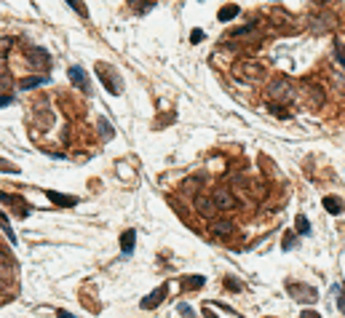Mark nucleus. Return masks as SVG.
<instances>
[{"label": "nucleus", "instance_id": "obj_1", "mask_svg": "<svg viewBox=\"0 0 345 318\" xmlns=\"http://www.w3.org/2000/svg\"><path fill=\"white\" fill-rule=\"evenodd\" d=\"M265 96L270 99V102H292V96H295V89H292L289 78L287 75H278L273 81L268 83V89H265Z\"/></svg>", "mask_w": 345, "mask_h": 318}, {"label": "nucleus", "instance_id": "obj_2", "mask_svg": "<svg viewBox=\"0 0 345 318\" xmlns=\"http://www.w3.org/2000/svg\"><path fill=\"white\" fill-rule=\"evenodd\" d=\"M233 75H238L241 81H262L265 78V64L262 62H254V59H244L233 67Z\"/></svg>", "mask_w": 345, "mask_h": 318}, {"label": "nucleus", "instance_id": "obj_3", "mask_svg": "<svg viewBox=\"0 0 345 318\" xmlns=\"http://www.w3.org/2000/svg\"><path fill=\"white\" fill-rule=\"evenodd\" d=\"M211 201H214V206L220 209V211H233L238 206V198L230 193L228 187H217L214 195H211Z\"/></svg>", "mask_w": 345, "mask_h": 318}, {"label": "nucleus", "instance_id": "obj_4", "mask_svg": "<svg viewBox=\"0 0 345 318\" xmlns=\"http://www.w3.org/2000/svg\"><path fill=\"white\" fill-rule=\"evenodd\" d=\"M233 227L236 225L230 220H214V217L209 220V230H211V235H217V238H228L230 233H233Z\"/></svg>", "mask_w": 345, "mask_h": 318}, {"label": "nucleus", "instance_id": "obj_5", "mask_svg": "<svg viewBox=\"0 0 345 318\" xmlns=\"http://www.w3.org/2000/svg\"><path fill=\"white\" fill-rule=\"evenodd\" d=\"M289 289H292V297H295V300H302V302H316L318 300V294H316L313 286H305V283L297 286V283H292Z\"/></svg>", "mask_w": 345, "mask_h": 318}, {"label": "nucleus", "instance_id": "obj_6", "mask_svg": "<svg viewBox=\"0 0 345 318\" xmlns=\"http://www.w3.org/2000/svg\"><path fill=\"white\" fill-rule=\"evenodd\" d=\"M196 211L201 217H206V220H211V217H214V211H217L214 201H211V195H196Z\"/></svg>", "mask_w": 345, "mask_h": 318}, {"label": "nucleus", "instance_id": "obj_7", "mask_svg": "<svg viewBox=\"0 0 345 318\" xmlns=\"http://www.w3.org/2000/svg\"><path fill=\"white\" fill-rule=\"evenodd\" d=\"M166 291H169V286L163 283V286H158L155 291H152V294H148V297H145V300L139 302V305H142L145 310H152V308H158V305H161V302L166 300Z\"/></svg>", "mask_w": 345, "mask_h": 318}, {"label": "nucleus", "instance_id": "obj_8", "mask_svg": "<svg viewBox=\"0 0 345 318\" xmlns=\"http://www.w3.org/2000/svg\"><path fill=\"white\" fill-rule=\"evenodd\" d=\"M46 198H49L51 203H56V206H75L78 203L75 195H62V193H56V190H46Z\"/></svg>", "mask_w": 345, "mask_h": 318}, {"label": "nucleus", "instance_id": "obj_9", "mask_svg": "<svg viewBox=\"0 0 345 318\" xmlns=\"http://www.w3.org/2000/svg\"><path fill=\"white\" fill-rule=\"evenodd\" d=\"M27 62L32 67H46L49 64V54L43 48H27Z\"/></svg>", "mask_w": 345, "mask_h": 318}, {"label": "nucleus", "instance_id": "obj_10", "mask_svg": "<svg viewBox=\"0 0 345 318\" xmlns=\"http://www.w3.org/2000/svg\"><path fill=\"white\" fill-rule=\"evenodd\" d=\"M134 246H137V230H126V233L121 235V251L123 254H131L134 251Z\"/></svg>", "mask_w": 345, "mask_h": 318}, {"label": "nucleus", "instance_id": "obj_11", "mask_svg": "<svg viewBox=\"0 0 345 318\" xmlns=\"http://www.w3.org/2000/svg\"><path fill=\"white\" fill-rule=\"evenodd\" d=\"M324 209H327L332 217H337V214H343V201L337 195H327L324 198Z\"/></svg>", "mask_w": 345, "mask_h": 318}, {"label": "nucleus", "instance_id": "obj_12", "mask_svg": "<svg viewBox=\"0 0 345 318\" xmlns=\"http://www.w3.org/2000/svg\"><path fill=\"white\" fill-rule=\"evenodd\" d=\"M99 72H102V83H104V89H107L110 94H121V83H118V81H112L115 75H112V72L107 75V72H104V67H99Z\"/></svg>", "mask_w": 345, "mask_h": 318}, {"label": "nucleus", "instance_id": "obj_13", "mask_svg": "<svg viewBox=\"0 0 345 318\" xmlns=\"http://www.w3.org/2000/svg\"><path fill=\"white\" fill-rule=\"evenodd\" d=\"M70 81H72L75 89H89V81H86V75H83L81 67H70Z\"/></svg>", "mask_w": 345, "mask_h": 318}, {"label": "nucleus", "instance_id": "obj_14", "mask_svg": "<svg viewBox=\"0 0 345 318\" xmlns=\"http://www.w3.org/2000/svg\"><path fill=\"white\" fill-rule=\"evenodd\" d=\"M238 14H241V8L230 3V5H222V8H220V14H217V16H220V22H230V19H236Z\"/></svg>", "mask_w": 345, "mask_h": 318}, {"label": "nucleus", "instance_id": "obj_15", "mask_svg": "<svg viewBox=\"0 0 345 318\" xmlns=\"http://www.w3.org/2000/svg\"><path fill=\"white\" fill-rule=\"evenodd\" d=\"M0 227H3V233L8 235V241H11V243H16V233H14V227H11L8 217H5L3 211H0Z\"/></svg>", "mask_w": 345, "mask_h": 318}, {"label": "nucleus", "instance_id": "obj_16", "mask_svg": "<svg viewBox=\"0 0 345 318\" xmlns=\"http://www.w3.org/2000/svg\"><path fill=\"white\" fill-rule=\"evenodd\" d=\"M43 83H49V78H43V75H32V78H27V81H22V89H24V91H30V89H38V86H43Z\"/></svg>", "mask_w": 345, "mask_h": 318}, {"label": "nucleus", "instance_id": "obj_17", "mask_svg": "<svg viewBox=\"0 0 345 318\" xmlns=\"http://www.w3.org/2000/svg\"><path fill=\"white\" fill-rule=\"evenodd\" d=\"M305 91L310 94V99H313V102H324V89H321V86H316V83H305Z\"/></svg>", "mask_w": 345, "mask_h": 318}, {"label": "nucleus", "instance_id": "obj_18", "mask_svg": "<svg viewBox=\"0 0 345 318\" xmlns=\"http://www.w3.org/2000/svg\"><path fill=\"white\" fill-rule=\"evenodd\" d=\"M14 48V38H8V35H0V59L3 56H8V51Z\"/></svg>", "mask_w": 345, "mask_h": 318}, {"label": "nucleus", "instance_id": "obj_19", "mask_svg": "<svg viewBox=\"0 0 345 318\" xmlns=\"http://www.w3.org/2000/svg\"><path fill=\"white\" fill-rule=\"evenodd\" d=\"M129 5L137 11V14H145L148 8H152V0H129Z\"/></svg>", "mask_w": 345, "mask_h": 318}, {"label": "nucleus", "instance_id": "obj_20", "mask_svg": "<svg viewBox=\"0 0 345 318\" xmlns=\"http://www.w3.org/2000/svg\"><path fill=\"white\" fill-rule=\"evenodd\" d=\"M67 3H70V8L75 11L78 16H89V8H86V3H83V0H67Z\"/></svg>", "mask_w": 345, "mask_h": 318}, {"label": "nucleus", "instance_id": "obj_21", "mask_svg": "<svg viewBox=\"0 0 345 318\" xmlns=\"http://www.w3.org/2000/svg\"><path fill=\"white\" fill-rule=\"evenodd\" d=\"M295 225H297V233H302V235H308V233H310V225H308V217H305V214L297 217Z\"/></svg>", "mask_w": 345, "mask_h": 318}, {"label": "nucleus", "instance_id": "obj_22", "mask_svg": "<svg viewBox=\"0 0 345 318\" xmlns=\"http://www.w3.org/2000/svg\"><path fill=\"white\" fill-rule=\"evenodd\" d=\"M254 27H257V24L251 22V24H244V27H238V30H233V32H228V35H233V38H244V35H246V32H251Z\"/></svg>", "mask_w": 345, "mask_h": 318}, {"label": "nucleus", "instance_id": "obj_23", "mask_svg": "<svg viewBox=\"0 0 345 318\" xmlns=\"http://www.w3.org/2000/svg\"><path fill=\"white\" fill-rule=\"evenodd\" d=\"M185 283H188L190 289H193V286H196V289H201V286H203V278H201V275H196V278L190 275V278H188V281H185Z\"/></svg>", "mask_w": 345, "mask_h": 318}, {"label": "nucleus", "instance_id": "obj_24", "mask_svg": "<svg viewBox=\"0 0 345 318\" xmlns=\"http://www.w3.org/2000/svg\"><path fill=\"white\" fill-rule=\"evenodd\" d=\"M337 62H340L343 67H345V43H343V41L337 43Z\"/></svg>", "mask_w": 345, "mask_h": 318}, {"label": "nucleus", "instance_id": "obj_25", "mask_svg": "<svg viewBox=\"0 0 345 318\" xmlns=\"http://www.w3.org/2000/svg\"><path fill=\"white\" fill-rule=\"evenodd\" d=\"M251 193H254V198H265V195H268V187H262V184H254V187H251Z\"/></svg>", "mask_w": 345, "mask_h": 318}, {"label": "nucleus", "instance_id": "obj_26", "mask_svg": "<svg viewBox=\"0 0 345 318\" xmlns=\"http://www.w3.org/2000/svg\"><path fill=\"white\" fill-rule=\"evenodd\" d=\"M337 291H340V297H337V305H340L343 316H345V286H337Z\"/></svg>", "mask_w": 345, "mask_h": 318}, {"label": "nucleus", "instance_id": "obj_27", "mask_svg": "<svg viewBox=\"0 0 345 318\" xmlns=\"http://www.w3.org/2000/svg\"><path fill=\"white\" fill-rule=\"evenodd\" d=\"M203 41V30H193L190 32V43H201Z\"/></svg>", "mask_w": 345, "mask_h": 318}, {"label": "nucleus", "instance_id": "obj_28", "mask_svg": "<svg viewBox=\"0 0 345 318\" xmlns=\"http://www.w3.org/2000/svg\"><path fill=\"white\" fill-rule=\"evenodd\" d=\"M0 171H8V174H16L19 169H16V166H11L8 161H0Z\"/></svg>", "mask_w": 345, "mask_h": 318}, {"label": "nucleus", "instance_id": "obj_29", "mask_svg": "<svg viewBox=\"0 0 345 318\" xmlns=\"http://www.w3.org/2000/svg\"><path fill=\"white\" fill-rule=\"evenodd\" d=\"M225 286H230V289H244V283L236 281V278H225Z\"/></svg>", "mask_w": 345, "mask_h": 318}, {"label": "nucleus", "instance_id": "obj_30", "mask_svg": "<svg viewBox=\"0 0 345 318\" xmlns=\"http://www.w3.org/2000/svg\"><path fill=\"white\" fill-rule=\"evenodd\" d=\"M180 313H182L185 318H196V316H193V308H190V305H180Z\"/></svg>", "mask_w": 345, "mask_h": 318}, {"label": "nucleus", "instance_id": "obj_31", "mask_svg": "<svg viewBox=\"0 0 345 318\" xmlns=\"http://www.w3.org/2000/svg\"><path fill=\"white\" fill-rule=\"evenodd\" d=\"M292 246H295V235L287 233V235H284V249H292Z\"/></svg>", "mask_w": 345, "mask_h": 318}, {"label": "nucleus", "instance_id": "obj_32", "mask_svg": "<svg viewBox=\"0 0 345 318\" xmlns=\"http://www.w3.org/2000/svg\"><path fill=\"white\" fill-rule=\"evenodd\" d=\"M99 129H102V134L112 136V129H110V123H104V118H102V123H99Z\"/></svg>", "mask_w": 345, "mask_h": 318}, {"label": "nucleus", "instance_id": "obj_33", "mask_svg": "<svg viewBox=\"0 0 345 318\" xmlns=\"http://www.w3.org/2000/svg\"><path fill=\"white\" fill-rule=\"evenodd\" d=\"M11 102H14V99H11L8 94H0V107H8Z\"/></svg>", "mask_w": 345, "mask_h": 318}, {"label": "nucleus", "instance_id": "obj_34", "mask_svg": "<svg viewBox=\"0 0 345 318\" xmlns=\"http://www.w3.org/2000/svg\"><path fill=\"white\" fill-rule=\"evenodd\" d=\"M300 318H321V313H316V310H305V313H300Z\"/></svg>", "mask_w": 345, "mask_h": 318}, {"label": "nucleus", "instance_id": "obj_35", "mask_svg": "<svg viewBox=\"0 0 345 318\" xmlns=\"http://www.w3.org/2000/svg\"><path fill=\"white\" fill-rule=\"evenodd\" d=\"M59 318H75V316H72V313H67V310H62V313H56Z\"/></svg>", "mask_w": 345, "mask_h": 318}, {"label": "nucleus", "instance_id": "obj_36", "mask_svg": "<svg viewBox=\"0 0 345 318\" xmlns=\"http://www.w3.org/2000/svg\"><path fill=\"white\" fill-rule=\"evenodd\" d=\"M203 313H206V318H217L214 313H211V308H203Z\"/></svg>", "mask_w": 345, "mask_h": 318}]
</instances>
